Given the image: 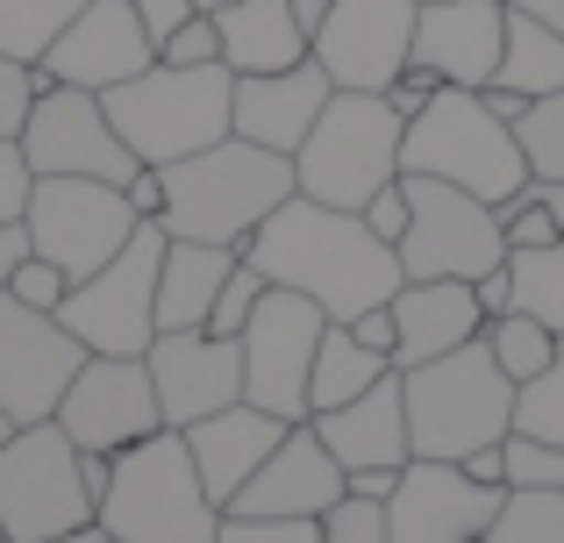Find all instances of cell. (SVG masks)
Masks as SVG:
<instances>
[{
	"mask_svg": "<svg viewBox=\"0 0 564 543\" xmlns=\"http://www.w3.org/2000/svg\"><path fill=\"white\" fill-rule=\"evenodd\" d=\"M243 258L272 279V286L307 293L329 322H350V315H365V307H386L400 286H408L400 251L365 229V215L329 208V200H307V194H293L286 208L243 243Z\"/></svg>",
	"mask_w": 564,
	"mask_h": 543,
	"instance_id": "obj_1",
	"label": "cell"
},
{
	"mask_svg": "<svg viewBox=\"0 0 564 543\" xmlns=\"http://www.w3.org/2000/svg\"><path fill=\"white\" fill-rule=\"evenodd\" d=\"M158 172H165V215H158L165 237L229 243V251H243L301 194L293 186V158L264 151V143H243V137H221V143L180 158V165H158Z\"/></svg>",
	"mask_w": 564,
	"mask_h": 543,
	"instance_id": "obj_2",
	"label": "cell"
},
{
	"mask_svg": "<svg viewBox=\"0 0 564 543\" xmlns=\"http://www.w3.org/2000/svg\"><path fill=\"white\" fill-rule=\"evenodd\" d=\"M115 137L137 151V165H180L207 143L236 137V72L229 65H165L137 72L129 86L100 94Z\"/></svg>",
	"mask_w": 564,
	"mask_h": 543,
	"instance_id": "obj_3",
	"label": "cell"
},
{
	"mask_svg": "<svg viewBox=\"0 0 564 543\" xmlns=\"http://www.w3.org/2000/svg\"><path fill=\"white\" fill-rule=\"evenodd\" d=\"M400 393H408V450L436 465H465L471 450L500 444L514 430V379L494 365V350L465 344L451 358H429L400 372Z\"/></svg>",
	"mask_w": 564,
	"mask_h": 543,
	"instance_id": "obj_4",
	"label": "cell"
},
{
	"mask_svg": "<svg viewBox=\"0 0 564 543\" xmlns=\"http://www.w3.org/2000/svg\"><path fill=\"white\" fill-rule=\"evenodd\" d=\"M100 530L115 543H215L221 501L200 487L180 430H158L115 458V479L100 493Z\"/></svg>",
	"mask_w": 564,
	"mask_h": 543,
	"instance_id": "obj_5",
	"label": "cell"
},
{
	"mask_svg": "<svg viewBox=\"0 0 564 543\" xmlns=\"http://www.w3.org/2000/svg\"><path fill=\"white\" fill-rule=\"evenodd\" d=\"M400 180H443V186H465V194H479V200L500 208V200H514L529 186V158H522V137L486 108V94L443 86L408 122Z\"/></svg>",
	"mask_w": 564,
	"mask_h": 543,
	"instance_id": "obj_6",
	"label": "cell"
},
{
	"mask_svg": "<svg viewBox=\"0 0 564 543\" xmlns=\"http://www.w3.org/2000/svg\"><path fill=\"white\" fill-rule=\"evenodd\" d=\"M400 143H408V122L386 94H336L322 122L307 129V143L293 151V186L307 200L358 215L379 186L400 180Z\"/></svg>",
	"mask_w": 564,
	"mask_h": 543,
	"instance_id": "obj_7",
	"label": "cell"
},
{
	"mask_svg": "<svg viewBox=\"0 0 564 543\" xmlns=\"http://www.w3.org/2000/svg\"><path fill=\"white\" fill-rule=\"evenodd\" d=\"M100 522V501L79 473V444L57 422H29L0 444V530L14 543H57Z\"/></svg>",
	"mask_w": 564,
	"mask_h": 543,
	"instance_id": "obj_8",
	"label": "cell"
},
{
	"mask_svg": "<svg viewBox=\"0 0 564 543\" xmlns=\"http://www.w3.org/2000/svg\"><path fill=\"white\" fill-rule=\"evenodd\" d=\"M165 243H172L165 222H143L115 265H100L94 279H79L65 293L57 322L94 358H143L158 344V265H165Z\"/></svg>",
	"mask_w": 564,
	"mask_h": 543,
	"instance_id": "obj_9",
	"label": "cell"
},
{
	"mask_svg": "<svg viewBox=\"0 0 564 543\" xmlns=\"http://www.w3.org/2000/svg\"><path fill=\"white\" fill-rule=\"evenodd\" d=\"M22 229H29V251L51 258L79 286V279H94L100 265H115L129 251L143 215L108 180H36L29 186V208H22Z\"/></svg>",
	"mask_w": 564,
	"mask_h": 543,
	"instance_id": "obj_10",
	"label": "cell"
},
{
	"mask_svg": "<svg viewBox=\"0 0 564 543\" xmlns=\"http://www.w3.org/2000/svg\"><path fill=\"white\" fill-rule=\"evenodd\" d=\"M408 237H400V272L408 279H486L508 265V237H500L494 200L465 194L443 180H408Z\"/></svg>",
	"mask_w": 564,
	"mask_h": 543,
	"instance_id": "obj_11",
	"label": "cell"
},
{
	"mask_svg": "<svg viewBox=\"0 0 564 543\" xmlns=\"http://www.w3.org/2000/svg\"><path fill=\"white\" fill-rule=\"evenodd\" d=\"M322 329H329V315L307 293L264 286L258 315L236 336L243 344V401L279 415V422H307V372H315Z\"/></svg>",
	"mask_w": 564,
	"mask_h": 543,
	"instance_id": "obj_12",
	"label": "cell"
},
{
	"mask_svg": "<svg viewBox=\"0 0 564 543\" xmlns=\"http://www.w3.org/2000/svg\"><path fill=\"white\" fill-rule=\"evenodd\" d=\"M14 143H22V158H29L36 180H108V186H129L143 172L137 151L115 137L100 94H86V86H43Z\"/></svg>",
	"mask_w": 564,
	"mask_h": 543,
	"instance_id": "obj_13",
	"label": "cell"
},
{
	"mask_svg": "<svg viewBox=\"0 0 564 543\" xmlns=\"http://www.w3.org/2000/svg\"><path fill=\"white\" fill-rule=\"evenodd\" d=\"M86 358H94V350L57 315H36V307H22L14 293H0V408L14 415V430L51 422Z\"/></svg>",
	"mask_w": 564,
	"mask_h": 543,
	"instance_id": "obj_14",
	"label": "cell"
},
{
	"mask_svg": "<svg viewBox=\"0 0 564 543\" xmlns=\"http://www.w3.org/2000/svg\"><path fill=\"white\" fill-rule=\"evenodd\" d=\"M51 422L79 450L122 458L129 444H143V436L165 430V408H158V387H151V365L143 358H86Z\"/></svg>",
	"mask_w": 564,
	"mask_h": 543,
	"instance_id": "obj_15",
	"label": "cell"
},
{
	"mask_svg": "<svg viewBox=\"0 0 564 543\" xmlns=\"http://www.w3.org/2000/svg\"><path fill=\"white\" fill-rule=\"evenodd\" d=\"M414 22L422 0H336L315 29V65L336 79V94H386L414 65Z\"/></svg>",
	"mask_w": 564,
	"mask_h": 543,
	"instance_id": "obj_16",
	"label": "cell"
},
{
	"mask_svg": "<svg viewBox=\"0 0 564 543\" xmlns=\"http://www.w3.org/2000/svg\"><path fill=\"white\" fill-rule=\"evenodd\" d=\"M508 487H479L465 479V465L408 458L393 501H386V543H479L494 530Z\"/></svg>",
	"mask_w": 564,
	"mask_h": 543,
	"instance_id": "obj_17",
	"label": "cell"
},
{
	"mask_svg": "<svg viewBox=\"0 0 564 543\" xmlns=\"http://www.w3.org/2000/svg\"><path fill=\"white\" fill-rule=\"evenodd\" d=\"M151 65H158V43H151V29H143L137 0H86V14L51 43V57H43L36 72L51 86L108 94V86H129Z\"/></svg>",
	"mask_w": 564,
	"mask_h": 543,
	"instance_id": "obj_18",
	"label": "cell"
},
{
	"mask_svg": "<svg viewBox=\"0 0 564 543\" xmlns=\"http://www.w3.org/2000/svg\"><path fill=\"white\" fill-rule=\"evenodd\" d=\"M143 365H151L165 430H193V422L243 401V344H221L207 329H165L143 350Z\"/></svg>",
	"mask_w": 564,
	"mask_h": 543,
	"instance_id": "obj_19",
	"label": "cell"
},
{
	"mask_svg": "<svg viewBox=\"0 0 564 543\" xmlns=\"http://www.w3.org/2000/svg\"><path fill=\"white\" fill-rule=\"evenodd\" d=\"M500 51H508V0H422L414 22V65L436 72L443 86H494Z\"/></svg>",
	"mask_w": 564,
	"mask_h": 543,
	"instance_id": "obj_20",
	"label": "cell"
},
{
	"mask_svg": "<svg viewBox=\"0 0 564 543\" xmlns=\"http://www.w3.org/2000/svg\"><path fill=\"white\" fill-rule=\"evenodd\" d=\"M350 493L344 465L329 458V444L315 436V422H293L286 444L250 473V487L236 493V515H301V522H322L336 501Z\"/></svg>",
	"mask_w": 564,
	"mask_h": 543,
	"instance_id": "obj_21",
	"label": "cell"
},
{
	"mask_svg": "<svg viewBox=\"0 0 564 543\" xmlns=\"http://www.w3.org/2000/svg\"><path fill=\"white\" fill-rule=\"evenodd\" d=\"M336 100V79L307 57L293 72H264V79H236V137L264 143V151L293 158L307 143V129L322 122V108Z\"/></svg>",
	"mask_w": 564,
	"mask_h": 543,
	"instance_id": "obj_22",
	"label": "cell"
},
{
	"mask_svg": "<svg viewBox=\"0 0 564 543\" xmlns=\"http://www.w3.org/2000/svg\"><path fill=\"white\" fill-rule=\"evenodd\" d=\"M393 322H400V344H393V365H429V358H451V350L479 344L486 336V307L471 293V279H408L393 293Z\"/></svg>",
	"mask_w": 564,
	"mask_h": 543,
	"instance_id": "obj_23",
	"label": "cell"
},
{
	"mask_svg": "<svg viewBox=\"0 0 564 543\" xmlns=\"http://www.w3.org/2000/svg\"><path fill=\"white\" fill-rule=\"evenodd\" d=\"M286 430H293V422H279V415H264V408L236 401V408H221V415L193 422V430H180V436H186L193 465H200V487L215 493L221 508H229L236 493L250 487V473H258V465L272 458L279 444H286Z\"/></svg>",
	"mask_w": 564,
	"mask_h": 543,
	"instance_id": "obj_24",
	"label": "cell"
},
{
	"mask_svg": "<svg viewBox=\"0 0 564 543\" xmlns=\"http://www.w3.org/2000/svg\"><path fill=\"white\" fill-rule=\"evenodd\" d=\"M315 422V436L329 444V458L350 473H365V465H408V393H400V372H386L372 393H358V401L329 408V415H307Z\"/></svg>",
	"mask_w": 564,
	"mask_h": 543,
	"instance_id": "obj_25",
	"label": "cell"
},
{
	"mask_svg": "<svg viewBox=\"0 0 564 543\" xmlns=\"http://www.w3.org/2000/svg\"><path fill=\"white\" fill-rule=\"evenodd\" d=\"M215 29H221V65L236 79L293 72L315 57L307 29L293 22V0H229V8H215Z\"/></svg>",
	"mask_w": 564,
	"mask_h": 543,
	"instance_id": "obj_26",
	"label": "cell"
},
{
	"mask_svg": "<svg viewBox=\"0 0 564 543\" xmlns=\"http://www.w3.org/2000/svg\"><path fill=\"white\" fill-rule=\"evenodd\" d=\"M236 258H243V251H229V243L172 237L165 265H158V336H165V329H207V315H215Z\"/></svg>",
	"mask_w": 564,
	"mask_h": 543,
	"instance_id": "obj_27",
	"label": "cell"
},
{
	"mask_svg": "<svg viewBox=\"0 0 564 543\" xmlns=\"http://www.w3.org/2000/svg\"><path fill=\"white\" fill-rule=\"evenodd\" d=\"M386 372H400V365L379 358V350H365L344 322H329V329H322V350H315V372H307V415H329V408L372 393Z\"/></svg>",
	"mask_w": 564,
	"mask_h": 543,
	"instance_id": "obj_28",
	"label": "cell"
},
{
	"mask_svg": "<svg viewBox=\"0 0 564 543\" xmlns=\"http://www.w3.org/2000/svg\"><path fill=\"white\" fill-rule=\"evenodd\" d=\"M494 86H508V94H522V100L564 94V36H557V29H543L536 14L508 8V51H500Z\"/></svg>",
	"mask_w": 564,
	"mask_h": 543,
	"instance_id": "obj_29",
	"label": "cell"
},
{
	"mask_svg": "<svg viewBox=\"0 0 564 543\" xmlns=\"http://www.w3.org/2000/svg\"><path fill=\"white\" fill-rule=\"evenodd\" d=\"M86 14V0H0V57L43 65L51 43Z\"/></svg>",
	"mask_w": 564,
	"mask_h": 543,
	"instance_id": "obj_30",
	"label": "cell"
},
{
	"mask_svg": "<svg viewBox=\"0 0 564 543\" xmlns=\"http://www.w3.org/2000/svg\"><path fill=\"white\" fill-rule=\"evenodd\" d=\"M486 350H494V365L514 379V387H529L536 372H551L557 365V350H564V336L551 329V322H536V315H494L486 322Z\"/></svg>",
	"mask_w": 564,
	"mask_h": 543,
	"instance_id": "obj_31",
	"label": "cell"
},
{
	"mask_svg": "<svg viewBox=\"0 0 564 543\" xmlns=\"http://www.w3.org/2000/svg\"><path fill=\"white\" fill-rule=\"evenodd\" d=\"M479 543H564V487H508L494 530Z\"/></svg>",
	"mask_w": 564,
	"mask_h": 543,
	"instance_id": "obj_32",
	"label": "cell"
},
{
	"mask_svg": "<svg viewBox=\"0 0 564 543\" xmlns=\"http://www.w3.org/2000/svg\"><path fill=\"white\" fill-rule=\"evenodd\" d=\"M514 307L536 322H551V329L564 336V237L551 243V251H514Z\"/></svg>",
	"mask_w": 564,
	"mask_h": 543,
	"instance_id": "obj_33",
	"label": "cell"
},
{
	"mask_svg": "<svg viewBox=\"0 0 564 543\" xmlns=\"http://www.w3.org/2000/svg\"><path fill=\"white\" fill-rule=\"evenodd\" d=\"M514 137H522L529 180H564V94L529 100L522 122H514Z\"/></svg>",
	"mask_w": 564,
	"mask_h": 543,
	"instance_id": "obj_34",
	"label": "cell"
},
{
	"mask_svg": "<svg viewBox=\"0 0 564 543\" xmlns=\"http://www.w3.org/2000/svg\"><path fill=\"white\" fill-rule=\"evenodd\" d=\"M514 430L543 436V444H564V350L551 372H536L522 393H514Z\"/></svg>",
	"mask_w": 564,
	"mask_h": 543,
	"instance_id": "obj_35",
	"label": "cell"
},
{
	"mask_svg": "<svg viewBox=\"0 0 564 543\" xmlns=\"http://www.w3.org/2000/svg\"><path fill=\"white\" fill-rule=\"evenodd\" d=\"M264 286H272V279H264L258 265H250V258H236V272H229V286H221V301H215V315H207V336H221V344H236V336H243V322L258 315V301H264Z\"/></svg>",
	"mask_w": 564,
	"mask_h": 543,
	"instance_id": "obj_36",
	"label": "cell"
},
{
	"mask_svg": "<svg viewBox=\"0 0 564 543\" xmlns=\"http://www.w3.org/2000/svg\"><path fill=\"white\" fill-rule=\"evenodd\" d=\"M494 215H500V237H508V258L514 251H551V243L564 237V229L551 222V208L536 200V186H522L514 200H500Z\"/></svg>",
	"mask_w": 564,
	"mask_h": 543,
	"instance_id": "obj_37",
	"label": "cell"
},
{
	"mask_svg": "<svg viewBox=\"0 0 564 543\" xmlns=\"http://www.w3.org/2000/svg\"><path fill=\"white\" fill-rule=\"evenodd\" d=\"M508 487H564V444H543V436H522V430H508Z\"/></svg>",
	"mask_w": 564,
	"mask_h": 543,
	"instance_id": "obj_38",
	"label": "cell"
},
{
	"mask_svg": "<svg viewBox=\"0 0 564 543\" xmlns=\"http://www.w3.org/2000/svg\"><path fill=\"white\" fill-rule=\"evenodd\" d=\"M215 543H322V522H301V515H236V508H221V536Z\"/></svg>",
	"mask_w": 564,
	"mask_h": 543,
	"instance_id": "obj_39",
	"label": "cell"
},
{
	"mask_svg": "<svg viewBox=\"0 0 564 543\" xmlns=\"http://www.w3.org/2000/svg\"><path fill=\"white\" fill-rule=\"evenodd\" d=\"M43 86H51V79H43L36 65H14V57H0V143L22 137V122H29V108H36Z\"/></svg>",
	"mask_w": 564,
	"mask_h": 543,
	"instance_id": "obj_40",
	"label": "cell"
},
{
	"mask_svg": "<svg viewBox=\"0 0 564 543\" xmlns=\"http://www.w3.org/2000/svg\"><path fill=\"white\" fill-rule=\"evenodd\" d=\"M8 293H14L22 307H36V315H57V307H65V293H72V279L57 272L51 258H36V251H29L22 265L8 272Z\"/></svg>",
	"mask_w": 564,
	"mask_h": 543,
	"instance_id": "obj_41",
	"label": "cell"
},
{
	"mask_svg": "<svg viewBox=\"0 0 564 543\" xmlns=\"http://www.w3.org/2000/svg\"><path fill=\"white\" fill-rule=\"evenodd\" d=\"M322 543H386V501L344 493V501L322 515Z\"/></svg>",
	"mask_w": 564,
	"mask_h": 543,
	"instance_id": "obj_42",
	"label": "cell"
},
{
	"mask_svg": "<svg viewBox=\"0 0 564 543\" xmlns=\"http://www.w3.org/2000/svg\"><path fill=\"white\" fill-rule=\"evenodd\" d=\"M365 229H372L379 243H393L400 251V237H408V215H414V200H408V180H393V186H379L372 200H365Z\"/></svg>",
	"mask_w": 564,
	"mask_h": 543,
	"instance_id": "obj_43",
	"label": "cell"
},
{
	"mask_svg": "<svg viewBox=\"0 0 564 543\" xmlns=\"http://www.w3.org/2000/svg\"><path fill=\"white\" fill-rule=\"evenodd\" d=\"M158 57H165V65H221V29H215V14L200 8Z\"/></svg>",
	"mask_w": 564,
	"mask_h": 543,
	"instance_id": "obj_44",
	"label": "cell"
},
{
	"mask_svg": "<svg viewBox=\"0 0 564 543\" xmlns=\"http://www.w3.org/2000/svg\"><path fill=\"white\" fill-rule=\"evenodd\" d=\"M29 186H36V172H29L22 143H0V229H8V222H22Z\"/></svg>",
	"mask_w": 564,
	"mask_h": 543,
	"instance_id": "obj_45",
	"label": "cell"
},
{
	"mask_svg": "<svg viewBox=\"0 0 564 543\" xmlns=\"http://www.w3.org/2000/svg\"><path fill=\"white\" fill-rule=\"evenodd\" d=\"M436 94H443V79H436V72H422V65H408L393 86H386V100H393V115H400V122H414V115H422Z\"/></svg>",
	"mask_w": 564,
	"mask_h": 543,
	"instance_id": "obj_46",
	"label": "cell"
},
{
	"mask_svg": "<svg viewBox=\"0 0 564 543\" xmlns=\"http://www.w3.org/2000/svg\"><path fill=\"white\" fill-rule=\"evenodd\" d=\"M137 14H143V29H151V43L165 51V43L180 36L193 14H200V0H137Z\"/></svg>",
	"mask_w": 564,
	"mask_h": 543,
	"instance_id": "obj_47",
	"label": "cell"
},
{
	"mask_svg": "<svg viewBox=\"0 0 564 543\" xmlns=\"http://www.w3.org/2000/svg\"><path fill=\"white\" fill-rule=\"evenodd\" d=\"M344 329L358 336L365 350H379V358H393V344H400V322H393V307H365V315H350Z\"/></svg>",
	"mask_w": 564,
	"mask_h": 543,
	"instance_id": "obj_48",
	"label": "cell"
},
{
	"mask_svg": "<svg viewBox=\"0 0 564 543\" xmlns=\"http://www.w3.org/2000/svg\"><path fill=\"white\" fill-rule=\"evenodd\" d=\"M471 293H479L486 322H494V315H514V265H494L486 279H471Z\"/></svg>",
	"mask_w": 564,
	"mask_h": 543,
	"instance_id": "obj_49",
	"label": "cell"
},
{
	"mask_svg": "<svg viewBox=\"0 0 564 543\" xmlns=\"http://www.w3.org/2000/svg\"><path fill=\"white\" fill-rule=\"evenodd\" d=\"M122 194H129V208H137L143 222H158V215H165V172H158V165H143L137 180L122 186Z\"/></svg>",
	"mask_w": 564,
	"mask_h": 543,
	"instance_id": "obj_50",
	"label": "cell"
},
{
	"mask_svg": "<svg viewBox=\"0 0 564 543\" xmlns=\"http://www.w3.org/2000/svg\"><path fill=\"white\" fill-rule=\"evenodd\" d=\"M508 444V436H500ZM500 444H486V450H471L465 458V479H479V487H508V450Z\"/></svg>",
	"mask_w": 564,
	"mask_h": 543,
	"instance_id": "obj_51",
	"label": "cell"
},
{
	"mask_svg": "<svg viewBox=\"0 0 564 543\" xmlns=\"http://www.w3.org/2000/svg\"><path fill=\"white\" fill-rule=\"evenodd\" d=\"M400 473H408V465H400ZM400 473L393 465H365V473H350V493H358V501H393Z\"/></svg>",
	"mask_w": 564,
	"mask_h": 543,
	"instance_id": "obj_52",
	"label": "cell"
},
{
	"mask_svg": "<svg viewBox=\"0 0 564 543\" xmlns=\"http://www.w3.org/2000/svg\"><path fill=\"white\" fill-rule=\"evenodd\" d=\"M22 258H29V229L8 222V229H0V293H8V272L22 265Z\"/></svg>",
	"mask_w": 564,
	"mask_h": 543,
	"instance_id": "obj_53",
	"label": "cell"
},
{
	"mask_svg": "<svg viewBox=\"0 0 564 543\" xmlns=\"http://www.w3.org/2000/svg\"><path fill=\"white\" fill-rule=\"evenodd\" d=\"M479 94H486V108H494V115H500V122H508V129L522 122V108H529L522 94H508V86H479Z\"/></svg>",
	"mask_w": 564,
	"mask_h": 543,
	"instance_id": "obj_54",
	"label": "cell"
},
{
	"mask_svg": "<svg viewBox=\"0 0 564 543\" xmlns=\"http://www.w3.org/2000/svg\"><path fill=\"white\" fill-rule=\"evenodd\" d=\"M508 8H522V14H536L543 29H557L564 36V0H508Z\"/></svg>",
	"mask_w": 564,
	"mask_h": 543,
	"instance_id": "obj_55",
	"label": "cell"
},
{
	"mask_svg": "<svg viewBox=\"0 0 564 543\" xmlns=\"http://www.w3.org/2000/svg\"><path fill=\"white\" fill-rule=\"evenodd\" d=\"M329 8H336V0H293V22L307 29V43H315V29L329 22Z\"/></svg>",
	"mask_w": 564,
	"mask_h": 543,
	"instance_id": "obj_56",
	"label": "cell"
},
{
	"mask_svg": "<svg viewBox=\"0 0 564 543\" xmlns=\"http://www.w3.org/2000/svg\"><path fill=\"white\" fill-rule=\"evenodd\" d=\"M529 186H536V200L551 208V222L564 229V180H529Z\"/></svg>",
	"mask_w": 564,
	"mask_h": 543,
	"instance_id": "obj_57",
	"label": "cell"
},
{
	"mask_svg": "<svg viewBox=\"0 0 564 543\" xmlns=\"http://www.w3.org/2000/svg\"><path fill=\"white\" fill-rule=\"evenodd\" d=\"M57 543H115V536L100 530V522H86V530H72V536H57Z\"/></svg>",
	"mask_w": 564,
	"mask_h": 543,
	"instance_id": "obj_58",
	"label": "cell"
},
{
	"mask_svg": "<svg viewBox=\"0 0 564 543\" xmlns=\"http://www.w3.org/2000/svg\"><path fill=\"white\" fill-rule=\"evenodd\" d=\"M8 436H14V415H8V408H0V444H8Z\"/></svg>",
	"mask_w": 564,
	"mask_h": 543,
	"instance_id": "obj_59",
	"label": "cell"
},
{
	"mask_svg": "<svg viewBox=\"0 0 564 543\" xmlns=\"http://www.w3.org/2000/svg\"><path fill=\"white\" fill-rule=\"evenodd\" d=\"M200 8H207V14H215V8H229V0H200Z\"/></svg>",
	"mask_w": 564,
	"mask_h": 543,
	"instance_id": "obj_60",
	"label": "cell"
},
{
	"mask_svg": "<svg viewBox=\"0 0 564 543\" xmlns=\"http://www.w3.org/2000/svg\"><path fill=\"white\" fill-rule=\"evenodd\" d=\"M0 543H14V536H8V530H0Z\"/></svg>",
	"mask_w": 564,
	"mask_h": 543,
	"instance_id": "obj_61",
	"label": "cell"
}]
</instances>
